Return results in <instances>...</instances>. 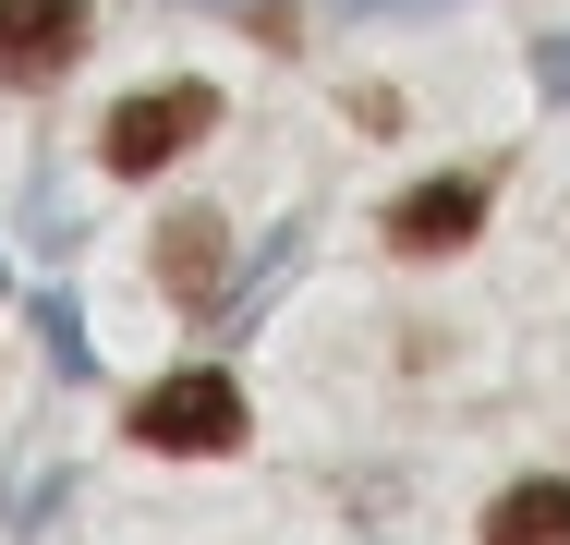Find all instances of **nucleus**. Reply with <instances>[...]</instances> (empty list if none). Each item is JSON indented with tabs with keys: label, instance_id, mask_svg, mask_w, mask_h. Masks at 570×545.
<instances>
[{
	"label": "nucleus",
	"instance_id": "6",
	"mask_svg": "<svg viewBox=\"0 0 570 545\" xmlns=\"http://www.w3.org/2000/svg\"><path fill=\"white\" fill-rule=\"evenodd\" d=\"M485 545H570V485H559V473L510 485V497L485 509Z\"/></svg>",
	"mask_w": 570,
	"mask_h": 545
},
{
	"label": "nucleus",
	"instance_id": "1",
	"mask_svg": "<svg viewBox=\"0 0 570 545\" xmlns=\"http://www.w3.org/2000/svg\"><path fill=\"white\" fill-rule=\"evenodd\" d=\"M219 121V86H146V98L110 109V133H98V158H110L121 182H146V170H170L195 133Z\"/></svg>",
	"mask_w": 570,
	"mask_h": 545
},
{
	"label": "nucleus",
	"instance_id": "7",
	"mask_svg": "<svg viewBox=\"0 0 570 545\" xmlns=\"http://www.w3.org/2000/svg\"><path fill=\"white\" fill-rule=\"evenodd\" d=\"M352 12H376V0H352Z\"/></svg>",
	"mask_w": 570,
	"mask_h": 545
},
{
	"label": "nucleus",
	"instance_id": "2",
	"mask_svg": "<svg viewBox=\"0 0 570 545\" xmlns=\"http://www.w3.org/2000/svg\"><path fill=\"white\" fill-rule=\"evenodd\" d=\"M134 436L146 448H183V460H219V448H243V388L230 376H158L134 400Z\"/></svg>",
	"mask_w": 570,
	"mask_h": 545
},
{
	"label": "nucleus",
	"instance_id": "3",
	"mask_svg": "<svg viewBox=\"0 0 570 545\" xmlns=\"http://www.w3.org/2000/svg\"><path fill=\"white\" fill-rule=\"evenodd\" d=\"M86 61V0H0V86H61Z\"/></svg>",
	"mask_w": 570,
	"mask_h": 545
},
{
	"label": "nucleus",
	"instance_id": "4",
	"mask_svg": "<svg viewBox=\"0 0 570 545\" xmlns=\"http://www.w3.org/2000/svg\"><path fill=\"white\" fill-rule=\"evenodd\" d=\"M485 230V182L461 170V182H413L401 207H389V255H461Z\"/></svg>",
	"mask_w": 570,
	"mask_h": 545
},
{
	"label": "nucleus",
	"instance_id": "5",
	"mask_svg": "<svg viewBox=\"0 0 570 545\" xmlns=\"http://www.w3.org/2000/svg\"><path fill=\"white\" fill-rule=\"evenodd\" d=\"M219 267H230V230H219V207H183L170 230H158V279H170L183 304H219Z\"/></svg>",
	"mask_w": 570,
	"mask_h": 545
}]
</instances>
